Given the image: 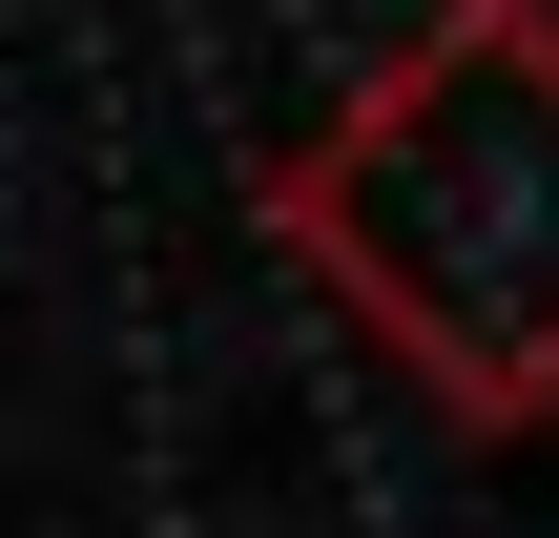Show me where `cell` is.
Returning a JSON list of instances; mask_svg holds the SVG:
<instances>
[{
	"instance_id": "1",
	"label": "cell",
	"mask_w": 559,
	"mask_h": 538,
	"mask_svg": "<svg viewBox=\"0 0 559 538\" xmlns=\"http://www.w3.org/2000/svg\"><path fill=\"white\" fill-rule=\"evenodd\" d=\"M290 270L394 332L415 394L456 415H559V0H436L290 166H270Z\"/></svg>"
}]
</instances>
